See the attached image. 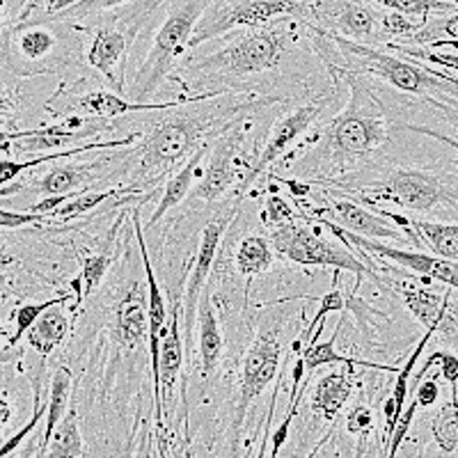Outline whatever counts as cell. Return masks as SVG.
<instances>
[{
    "label": "cell",
    "mask_w": 458,
    "mask_h": 458,
    "mask_svg": "<svg viewBox=\"0 0 458 458\" xmlns=\"http://www.w3.org/2000/svg\"><path fill=\"white\" fill-rule=\"evenodd\" d=\"M344 76L349 79L351 88L349 104L323 129L317 149L298 165H292L301 177H305V172L330 177L344 174L349 167L369 161L383 147L390 145L392 120L386 106L380 104L374 89L365 85L362 73L344 72Z\"/></svg>",
    "instance_id": "cell-1"
},
{
    "label": "cell",
    "mask_w": 458,
    "mask_h": 458,
    "mask_svg": "<svg viewBox=\"0 0 458 458\" xmlns=\"http://www.w3.org/2000/svg\"><path fill=\"white\" fill-rule=\"evenodd\" d=\"M282 16L268 26L248 28L229 32L220 48L195 57L186 67L188 88L202 89L214 85V92L227 94L229 89L250 88L255 79L268 72H276L296 42V23L286 26Z\"/></svg>",
    "instance_id": "cell-2"
},
{
    "label": "cell",
    "mask_w": 458,
    "mask_h": 458,
    "mask_svg": "<svg viewBox=\"0 0 458 458\" xmlns=\"http://www.w3.org/2000/svg\"><path fill=\"white\" fill-rule=\"evenodd\" d=\"M220 92H199L182 104L174 114L157 122L151 131L142 138V147L138 151L136 179L142 186H151L179 163H186L195 151L204 145V136L220 124V120H239L250 104H239L227 99L223 104H207L218 99Z\"/></svg>",
    "instance_id": "cell-3"
},
{
    "label": "cell",
    "mask_w": 458,
    "mask_h": 458,
    "mask_svg": "<svg viewBox=\"0 0 458 458\" xmlns=\"http://www.w3.org/2000/svg\"><path fill=\"white\" fill-rule=\"evenodd\" d=\"M79 47L63 21L32 16L3 30V67L21 79L60 72L79 57Z\"/></svg>",
    "instance_id": "cell-4"
},
{
    "label": "cell",
    "mask_w": 458,
    "mask_h": 458,
    "mask_svg": "<svg viewBox=\"0 0 458 458\" xmlns=\"http://www.w3.org/2000/svg\"><path fill=\"white\" fill-rule=\"evenodd\" d=\"M211 3L214 0H172L165 19L151 35L149 51L133 76L131 99L149 101L151 94L174 76L179 57L191 48V37Z\"/></svg>",
    "instance_id": "cell-5"
},
{
    "label": "cell",
    "mask_w": 458,
    "mask_h": 458,
    "mask_svg": "<svg viewBox=\"0 0 458 458\" xmlns=\"http://www.w3.org/2000/svg\"><path fill=\"white\" fill-rule=\"evenodd\" d=\"M351 193L374 202H394L411 214H437V208L458 211V179L447 172L387 170L365 183L349 186Z\"/></svg>",
    "instance_id": "cell-6"
},
{
    "label": "cell",
    "mask_w": 458,
    "mask_h": 458,
    "mask_svg": "<svg viewBox=\"0 0 458 458\" xmlns=\"http://www.w3.org/2000/svg\"><path fill=\"white\" fill-rule=\"evenodd\" d=\"M165 0H138L131 3L129 10H110L94 28H89L88 64L101 73L108 88L117 94H126V69H129L131 44L142 30L154 10Z\"/></svg>",
    "instance_id": "cell-7"
},
{
    "label": "cell",
    "mask_w": 458,
    "mask_h": 458,
    "mask_svg": "<svg viewBox=\"0 0 458 458\" xmlns=\"http://www.w3.org/2000/svg\"><path fill=\"white\" fill-rule=\"evenodd\" d=\"M308 225H301L296 220L284 223L280 227L268 229L271 232V243L280 255L301 266H321V268H333V271H346L355 276L353 292H358L365 277H376L374 266L369 261L360 259L349 250L351 245L344 241L335 243L321 234V229L314 227V223L305 220Z\"/></svg>",
    "instance_id": "cell-8"
},
{
    "label": "cell",
    "mask_w": 458,
    "mask_h": 458,
    "mask_svg": "<svg viewBox=\"0 0 458 458\" xmlns=\"http://www.w3.org/2000/svg\"><path fill=\"white\" fill-rule=\"evenodd\" d=\"M282 16L308 21L310 0H214L191 37V48L234 30L268 26Z\"/></svg>",
    "instance_id": "cell-9"
},
{
    "label": "cell",
    "mask_w": 458,
    "mask_h": 458,
    "mask_svg": "<svg viewBox=\"0 0 458 458\" xmlns=\"http://www.w3.org/2000/svg\"><path fill=\"white\" fill-rule=\"evenodd\" d=\"M282 365V337L280 330L271 328L266 333H259L255 342L250 344V349L245 351L243 365H241V380H239V394H236L234 412H232V427H229V436H232V447L239 443L241 431H243L245 415L264 394V390L271 386L273 380L280 374Z\"/></svg>",
    "instance_id": "cell-10"
},
{
    "label": "cell",
    "mask_w": 458,
    "mask_h": 458,
    "mask_svg": "<svg viewBox=\"0 0 458 458\" xmlns=\"http://www.w3.org/2000/svg\"><path fill=\"white\" fill-rule=\"evenodd\" d=\"M302 220H310V223L318 225V227H326L333 236H337L339 241H344L351 248H362L365 252H369L371 257H378V259H390L396 266L412 271L415 276L431 277V280L443 282L449 289H458V261L447 259V257L440 255H428L422 250H403V248H392V245L378 243V239H369V236H360L351 229H344L342 225H337L335 220L321 218V216H308L302 214Z\"/></svg>",
    "instance_id": "cell-11"
},
{
    "label": "cell",
    "mask_w": 458,
    "mask_h": 458,
    "mask_svg": "<svg viewBox=\"0 0 458 458\" xmlns=\"http://www.w3.org/2000/svg\"><path fill=\"white\" fill-rule=\"evenodd\" d=\"M241 202H243V195L234 193V198L227 199V202L208 218V223L204 225L202 229V234H199L198 257H195L193 271L188 276L186 293H183V326H186V328H183V337H186L188 344H191V337H193V323L198 321L199 298H202L208 276H211L216 259H218V250L220 243H223L225 232L232 227L234 218L241 214Z\"/></svg>",
    "instance_id": "cell-12"
},
{
    "label": "cell",
    "mask_w": 458,
    "mask_h": 458,
    "mask_svg": "<svg viewBox=\"0 0 458 458\" xmlns=\"http://www.w3.org/2000/svg\"><path fill=\"white\" fill-rule=\"evenodd\" d=\"M321 110H323V99H317V101H310V104L298 106V108L289 110L286 114H282L280 120L273 124L271 133H268V138H266L259 154L252 158L250 170H248V174L243 177V182L239 183L236 193L245 195V191H248V188H250L252 183H255L257 179H259L261 174L273 165V163L280 161L286 151L292 149V147L296 145V142L301 140V138L305 136L314 124H317Z\"/></svg>",
    "instance_id": "cell-13"
},
{
    "label": "cell",
    "mask_w": 458,
    "mask_h": 458,
    "mask_svg": "<svg viewBox=\"0 0 458 458\" xmlns=\"http://www.w3.org/2000/svg\"><path fill=\"white\" fill-rule=\"evenodd\" d=\"M241 131L234 129L227 136L218 138V145L214 147L211 157H208L207 172H204L202 182L193 188V198L202 202H218L227 195V191L234 188V183L243 182L245 172H241L239 157L243 147H241Z\"/></svg>",
    "instance_id": "cell-14"
},
{
    "label": "cell",
    "mask_w": 458,
    "mask_h": 458,
    "mask_svg": "<svg viewBox=\"0 0 458 458\" xmlns=\"http://www.w3.org/2000/svg\"><path fill=\"white\" fill-rule=\"evenodd\" d=\"M117 342L126 351L140 349L149 339V289L142 282H133L114 308V328Z\"/></svg>",
    "instance_id": "cell-15"
},
{
    "label": "cell",
    "mask_w": 458,
    "mask_h": 458,
    "mask_svg": "<svg viewBox=\"0 0 458 458\" xmlns=\"http://www.w3.org/2000/svg\"><path fill=\"white\" fill-rule=\"evenodd\" d=\"M335 218V223L342 225L344 229H351L360 236H369V239L378 241H403V243H412L411 234L403 232L399 225H392L390 218L383 214H374L367 207H360L353 199L330 198V208H326ZM415 245V243H412Z\"/></svg>",
    "instance_id": "cell-16"
},
{
    "label": "cell",
    "mask_w": 458,
    "mask_h": 458,
    "mask_svg": "<svg viewBox=\"0 0 458 458\" xmlns=\"http://www.w3.org/2000/svg\"><path fill=\"white\" fill-rule=\"evenodd\" d=\"M182 302H172L170 330L161 346V367H158V380L154 383V403H157V424L163 428V412H165V399L172 394L174 380L182 374L183 367V339H182Z\"/></svg>",
    "instance_id": "cell-17"
},
{
    "label": "cell",
    "mask_w": 458,
    "mask_h": 458,
    "mask_svg": "<svg viewBox=\"0 0 458 458\" xmlns=\"http://www.w3.org/2000/svg\"><path fill=\"white\" fill-rule=\"evenodd\" d=\"M191 97H182L174 101H136L124 99V94L110 92V89H94V92L85 94L79 99V108L83 113L92 114V117H101V120H117L122 114L129 113H149V110H170L177 106L186 104Z\"/></svg>",
    "instance_id": "cell-18"
},
{
    "label": "cell",
    "mask_w": 458,
    "mask_h": 458,
    "mask_svg": "<svg viewBox=\"0 0 458 458\" xmlns=\"http://www.w3.org/2000/svg\"><path fill=\"white\" fill-rule=\"evenodd\" d=\"M351 396H353V367L342 365V369L328 371L314 383L310 411L333 422L342 408L349 403Z\"/></svg>",
    "instance_id": "cell-19"
},
{
    "label": "cell",
    "mask_w": 458,
    "mask_h": 458,
    "mask_svg": "<svg viewBox=\"0 0 458 458\" xmlns=\"http://www.w3.org/2000/svg\"><path fill=\"white\" fill-rule=\"evenodd\" d=\"M198 339H199V371L204 378H211L216 369L220 367L223 360V333H220L218 317L214 312L211 298H208V289L204 286L202 298H199L198 308Z\"/></svg>",
    "instance_id": "cell-20"
},
{
    "label": "cell",
    "mask_w": 458,
    "mask_h": 458,
    "mask_svg": "<svg viewBox=\"0 0 458 458\" xmlns=\"http://www.w3.org/2000/svg\"><path fill=\"white\" fill-rule=\"evenodd\" d=\"M437 330H440L437 326L427 328L424 337L417 342L415 351L408 355L406 365L396 371V380H394V387H392V394H390V399L386 401V406H383V420H386V440H390L392 433H394V428H396V422H399V417L403 415V403H406L408 390H411V376L417 367V360L422 358L424 349H427L428 342L436 337Z\"/></svg>",
    "instance_id": "cell-21"
},
{
    "label": "cell",
    "mask_w": 458,
    "mask_h": 458,
    "mask_svg": "<svg viewBox=\"0 0 458 458\" xmlns=\"http://www.w3.org/2000/svg\"><path fill=\"white\" fill-rule=\"evenodd\" d=\"M207 154H208V145L204 142V145L199 147L193 157L188 158V161L183 163V165L179 167L177 172H174V174H170L165 188H163L161 202H158V207L154 208V214H151L147 227L157 225L158 220H161L163 216L170 211V208L179 207V204H182L183 199L188 198V193H193L195 177H198V170H199V165H202V161H204V157H207Z\"/></svg>",
    "instance_id": "cell-22"
},
{
    "label": "cell",
    "mask_w": 458,
    "mask_h": 458,
    "mask_svg": "<svg viewBox=\"0 0 458 458\" xmlns=\"http://www.w3.org/2000/svg\"><path fill=\"white\" fill-rule=\"evenodd\" d=\"M401 298H403V305L408 308V312L417 318V323H422L424 328H431V326L443 328L452 293L445 292L440 296V293L428 289V286L408 284L403 286Z\"/></svg>",
    "instance_id": "cell-23"
},
{
    "label": "cell",
    "mask_w": 458,
    "mask_h": 458,
    "mask_svg": "<svg viewBox=\"0 0 458 458\" xmlns=\"http://www.w3.org/2000/svg\"><path fill=\"white\" fill-rule=\"evenodd\" d=\"M138 136H129V138H120V140H97L89 142V145H81L73 147L69 151H53V154H47V157H37L30 158V161H12L10 157H5L0 161V186H10V182H14L21 172L30 170V167H39L44 163H55V161H64V158L79 157V154H85V151H99V149H113V147H126L133 145Z\"/></svg>",
    "instance_id": "cell-24"
},
{
    "label": "cell",
    "mask_w": 458,
    "mask_h": 458,
    "mask_svg": "<svg viewBox=\"0 0 458 458\" xmlns=\"http://www.w3.org/2000/svg\"><path fill=\"white\" fill-rule=\"evenodd\" d=\"M57 308H60V305L48 308L42 317L32 323V328L28 330V346H30L32 351H37L42 358H48L69 335L67 314Z\"/></svg>",
    "instance_id": "cell-25"
},
{
    "label": "cell",
    "mask_w": 458,
    "mask_h": 458,
    "mask_svg": "<svg viewBox=\"0 0 458 458\" xmlns=\"http://www.w3.org/2000/svg\"><path fill=\"white\" fill-rule=\"evenodd\" d=\"M342 323L344 318H339L337 328H335L333 337L326 339V342H314L310 344L308 349H302V360H305V367H308V374H314L318 367H326V365H362V367H369V369H380V371H399L394 367H386V365H376V362H369V360H358V358H346V355H339L337 349H335V344H337V335L342 330Z\"/></svg>",
    "instance_id": "cell-26"
},
{
    "label": "cell",
    "mask_w": 458,
    "mask_h": 458,
    "mask_svg": "<svg viewBox=\"0 0 458 458\" xmlns=\"http://www.w3.org/2000/svg\"><path fill=\"white\" fill-rule=\"evenodd\" d=\"M69 394H72V371L60 367L53 371L51 390H48V412H47V428H44L42 445H39V456H44L48 443H51L53 433H55L57 424L63 422V417L67 415L69 408Z\"/></svg>",
    "instance_id": "cell-27"
},
{
    "label": "cell",
    "mask_w": 458,
    "mask_h": 458,
    "mask_svg": "<svg viewBox=\"0 0 458 458\" xmlns=\"http://www.w3.org/2000/svg\"><path fill=\"white\" fill-rule=\"evenodd\" d=\"M411 227L415 229L420 241L428 245V250L458 261V223L445 225L422 218H411Z\"/></svg>",
    "instance_id": "cell-28"
},
{
    "label": "cell",
    "mask_w": 458,
    "mask_h": 458,
    "mask_svg": "<svg viewBox=\"0 0 458 458\" xmlns=\"http://www.w3.org/2000/svg\"><path fill=\"white\" fill-rule=\"evenodd\" d=\"M273 261H276L273 243L268 239H264V236L250 234L239 243V250H236V271L241 276H261V273L271 268Z\"/></svg>",
    "instance_id": "cell-29"
},
{
    "label": "cell",
    "mask_w": 458,
    "mask_h": 458,
    "mask_svg": "<svg viewBox=\"0 0 458 458\" xmlns=\"http://www.w3.org/2000/svg\"><path fill=\"white\" fill-rule=\"evenodd\" d=\"M44 456L48 458H60V456H88L83 447V436L79 428V412L76 408H69L67 415L63 417V422L57 424L55 433H53L51 443H48Z\"/></svg>",
    "instance_id": "cell-30"
},
{
    "label": "cell",
    "mask_w": 458,
    "mask_h": 458,
    "mask_svg": "<svg viewBox=\"0 0 458 458\" xmlns=\"http://www.w3.org/2000/svg\"><path fill=\"white\" fill-rule=\"evenodd\" d=\"M88 179V170L76 165H53L44 172V177L35 183V193L47 198V195H64L76 193Z\"/></svg>",
    "instance_id": "cell-31"
},
{
    "label": "cell",
    "mask_w": 458,
    "mask_h": 458,
    "mask_svg": "<svg viewBox=\"0 0 458 458\" xmlns=\"http://www.w3.org/2000/svg\"><path fill=\"white\" fill-rule=\"evenodd\" d=\"M431 433L440 452L447 456H458V401H449L436 412Z\"/></svg>",
    "instance_id": "cell-32"
},
{
    "label": "cell",
    "mask_w": 458,
    "mask_h": 458,
    "mask_svg": "<svg viewBox=\"0 0 458 458\" xmlns=\"http://www.w3.org/2000/svg\"><path fill=\"white\" fill-rule=\"evenodd\" d=\"M458 42V14H440L433 21H424V26L408 39V44L428 47L433 42Z\"/></svg>",
    "instance_id": "cell-33"
},
{
    "label": "cell",
    "mask_w": 458,
    "mask_h": 458,
    "mask_svg": "<svg viewBox=\"0 0 458 458\" xmlns=\"http://www.w3.org/2000/svg\"><path fill=\"white\" fill-rule=\"evenodd\" d=\"M431 367H440V378L447 380L449 387H452V401H458V355L452 353V351H433L422 369L417 371V376L412 378L411 387H415L428 374Z\"/></svg>",
    "instance_id": "cell-34"
},
{
    "label": "cell",
    "mask_w": 458,
    "mask_h": 458,
    "mask_svg": "<svg viewBox=\"0 0 458 458\" xmlns=\"http://www.w3.org/2000/svg\"><path fill=\"white\" fill-rule=\"evenodd\" d=\"M72 298H73L72 293H63V296H57V298H48V301H42V302H26V305H21V308H16V314H14L16 328H14V335H12L10 344L21 342L23 335H28V330L32 328V323L42 317L48 308H53V305H63V302H69Z\"/></svg>",
    "instance_id": "cell-35"
},
{
    "label": "cell",
    "mask_w": 458,
    "mask_h": 458,
    "mask_svg": "<svg viewBox=\"0 0 458 458\" xmlns=\"http://www.w3.org/2000/svg\"><path fill=\"white\" fill-rule=\"evenodd\" d=\"M333 289H330L328 293H326V296L321 298V301H318V310H317V314H314L312 317V321L308 323V328H305V333L301 335V346L302 349H305V346H308V342H310V337H312V330H317L318 326H321L323 321H326V317H328V314H333V312H344V310H346V301H344V296H342V292H339V271H335L333 273Z\"/></svg>",
    "instance_id": "cell-36"
},
{
    "label": "cell",
    "mask_w": 458,
    "mask_h": 458,
    "mask_svg": "<svg viewBox=\"0 0 458 458\" xmlns=\"http://www.w3.org/2000/svg\"><path fill=\"white\" fill-rule=\"evenodd\" d=\"M302 211L301 208L292 207L282 195H277V191H268L266 195L264 208H261V223L266 229L280 227L284 223H292V220H301Z\"/></svg>",
    "instance_id": "cell-37"
},
{
    "label": "cell",
    "mask_w": 458,
    "mask_h": 458,
    "mask_svg": "<svg viewBox=\"0 0 458 458\" xmlns=\"http://www.w3.org/2000/svg\"><path fill=\"white\" fill-rule=\"evenodd\" d=\"M114 195V191H89V193H79L76 198L69 199L67 204L53 211L51 218H60V220H69V218H76L81 214H88V211H94L97 207L110 199Z\"/></svg>",
    "instance_id": "cell-38"
},
{
    "label": "cell",
    "mask_w": 458,
    "mask_h": 458,
    "mask_svg": "<svg viewBox=\"0 0 458 458\" xmlns=\"http://www.w3.org/2000/svg\"><path fill=\"white\" fill-rule=\"evenodd\" d=\"M131 3H138V0H81L79 5L69 7V10L60 12L55 16H48V19H57V21H81V19L99 16L104 12L117 10L122 5H131Z\"/></svg>",
    "instance_id": "cell-39"
},
{
    "label": "cell",
    "mask_w": 458,
    "mask_h": 458,
    "mask_svg": "<svg viewBox=\"0 0 458 458\" xmlns=\"http://www.w3.org/2000/svg\"><path fill=\"white\" fill-rule=\"evenodd\" d=\"M47 412H48V394H47V399H44L39 386H35V406H32L30 420L23 424L21 431H16L14 436L5 437V443H3V447H0V456H10V454H14V449L19 447V445H21L32 431H35V427L39 424V420H42V417H47Z\"/></svg>",
    "instance_id": "cell-40"
},
{
    "label": "cell",
    "mask_w": 458,
    "mask_h": 458,
    "mask_svg": "<svg viewBox=\"0 0 458 458\" xmlns=\"http://www.w3.org/2000/svg\"><path fill=\"white\" fill-rule=\"evenodd\" d=\"M110 268V255L101 252V255H89L81 261V280H83V298L88 301L99 284L104 282L106 273Z\"/></svg>",
    "instance_id": "cell-41"
},
{
    "label": "cell",
    "mask_w": 458,
    "mask_h": 458,
    "mask_svg": "<svg viewBox=\"0 0 458 458\" xmlns=\"http://www.w3.org/2000/svg\"><path fill=\"white\" fill-rule=\"evenodd\" d=\"M424 26V19H417L412 21L411 14H403V12L387 10L383 12V30L387 37H396V39H411L420 28Z\"/></svg>",
    "instance_id": "cell-42"
},
{
    "label": "cell",
    "mask_w": 458,
    "mask_h": 458,
    "mask_svg": "<svg viewBox=\"0 0 458 458\" xmlns=\"http://www.w3.org/2000/svg\"><path fill=\"white\" fill-rule=\"evenodd\" d=\"M387 47L396 48V51H403V55L415 57V60H424V63L440 64V67L452 69V72H458V55H456V53H445V51H437V48L396 47V44H387Z\"/></svg>",
    "instance_id": "cell-43"
},
{
    "label": "cell",
    "mask_w": 458,
    "mask_h": 458,
    "mask_svg": "<svg viewBox=\"0 0 458 458\" xmlns=\"http://www.w3.org/2000/svg\"><path fill=\"white\" fill-rule=\"evenodd\" d=\"M51 216L48 214H37V211H30V208H26V211H12V208H0V225H3V229H23V227H30V225H37V223H44V220H48Z\"/></svg>",
    "instance_id": "cell-44"
},
{
    "label": "cell",
    "mask_w": 458,
    "mask_h": 458,
    "mask_svg": "<svg viewBox=\"0 0 458 458\" xmlns=\"http://www.w3.org/2000/svg\"><path fill=\"white\" fill-rule=\"evenodd\" d=\"M437 376H424L415 387H411L412 399L417 401V406L431 408L433 403L440 399V383H437Z\"/></svg>",
    "instance_id": "cell-45"
},
{
    "label": "cell",
    "mask_w": 458,
    "mask_h": 458,
    "mask_svg": "<svg viewBox=\"0 0 458 458\" xmlns=\"http://www.w3.org/2000/svg\"><path fill=\"white\" fill-rule=\"evenodd\" d=\"M371 427H374V412H371V408L355 406L353 411L349 412V420H346V428H349V433L365 436V433H369Z\"/></svg>",
    "instance_id": "cell-46"
},
{
    "label": "cell",
    "mask_w": 458,
    "mask_h": 458,
    "mask_svg": "<svg viewBox=\"0 0 458 458\" xmlns=\"http://www.w3.org/2000/svg\"><path fill=\"white\" fill-rule=\"evenodd\" d=\"M277 182L284 183V186L292 191L293 198H298V199H305V198H310V195H312V183H310V182H301V179H296V177H293V179H277Z\"/></svg>",
    "instance_id": "cell-47"
},
{
    "label": "cell",
    "mask_w": 458,
    "mask_h": 458,
    "mask_svg": "<svg viewBox=\"0 0 458 458\" xmlns=\"http://www.w3.org/2000/svg\"><path fill=\"white\" fill-rule=\"evenodd\" d=\"M79 3L81 0H47V7H44V12L37 16H55V14H60V12L69 10V7L79 5Z\"/></svg>",
    "instance_id": "cell-48"
},
{
    "label": "cell",
    "mask_w": 458,
    "mask_h": 458,
    "mask_svg": "<svg viewBox=\"0 0 458 458\" xmlns=\"http://www.w3.org/2000/svg\"><path fill=\"white\" fill-rule=\"evenodd\" d=\"M44 7H47V0H28V5L23 7V12L19 14V21H26V19H32V16L42 14Z\"/></svg>",
    "instance_id": "cell-49"
},
{
    "label": "cell",
    "mask_w": 458,
    "mask_h": 458,
    "mask_svg": "<svg viewBox=\"0 0 458 458\" xmlns=\"http://www.w3.org/2000/svg\"><path fill=\"white\" fill-rule=\"evenodd\" d=\"M447 3H452V5H458V0H447Z\"/></svg>",
    "instance_id": "cell-50"
},
{
    "label": "cell",
    "mask_w": 458,
    "mask_h": 458,
    "mask_svg": "<svg viewBox=\"0 0 458 458\" xmlns=\"http://www.w3.org/2000/svg\"><path fill=\"white\" fill-rule=\"evenodd\" d=\"M454 81V83H458V79H452Z\"/></svg>",
    "instance_id": "cell-51"
}]
</instances>
